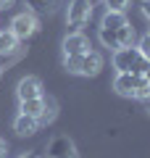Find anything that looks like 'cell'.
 <instances>
[{
	"mask_svg": "<svg viewBox=\"0 0 150 158\" xmlns=\"http://www.w3.org/2000/svg\"><path fill=\"white\" fill-rule=\"evenodd\" d=\"M148 61H150V58H148Z\"/></svg>",
	"mask_w": 150,
	"mask_h": 158,
	"instance_id": "obj_26",
	"label": "cell"
},
{
	"mask_svg": "<svg viewBox=\"0 0 150 158\" xmlns=\"http://www.w3.org/2000/svg\"><path fill=\"white\" fill-rule=\"evenodd\" d=\"M16 95H19V100L42 98L45 95V92H42V82H40L37 77H24L21 82H19V87H16Z\"/></svg>",
	"mask_w": 150,
	"mask_h": 158,
	"instance_id": "obj_7",
	"label": "cell"
},
{
	"mask_svg": "<svg viewBox=\"0 0 150 158\" xmlns=\"http://www.w3.org/2000/svg\"><path fill=\"white\" fill-rule=\"evenodd\" d=\"M116 40H119V48H129L134 42V27L132 24H124L121 29H116Z\"/></svg>",
	"mask_w": 150,
	"mask_h": 158,
	"instance_id": "obj_13",
	"label": "cell"
},
{
	"mask_svg": "<svg viewBox=\"0 0 150 158\" xmlns=\"http://www.w3.org/2000/svg\"><path fill=\"white\" fill-rule=\"evenodd\" d=\"M79 66H82V56H63V69L71 74H79Z\"/></svg>",
	"mask_w": 150,
	"mask_h": 158,
	"instance_id": "obj_16",
	"label": "cell"
},
{
	"mask_svg": "<svg viewBox=\"0 0 150 158\" xmlns=\"http://www.w3.org/2000/svg\"><path fill=\"white\" fill-rule=\"evenodd\" d=\"M56 113H58V103L53 100V98H45V111L40 113V124H50V121L56 118Z\"/></svg>",
	"mask_w": 150,
	"mask_h": 158,
	"instance_id": "obj_14",
	"label": "cell"
},
{
	"mask_svg": "<svg viewBox=\"0 0 150 158\" xmlns=\"http://www.w3.org/2000/svg\"><path fill=\"white\" fill-rule=\"evenodd\" d=\"M19 113H27V116L40 118V113L45 111V98H29V100H19Z\"/></svg>",
	"mask_w": 150,
	"mask_h": 158,
	"instance_id": "obj_10",
	"label": "cell"
},
{
	"mask_svg": "<svg viewBox=\"0 0 150 158\" xmlns=\"http://www.w3.org/2000/svg\"><path fill=\"white\" fill-rule=\"evenodd\" d=\"M16 48H19V40H16V34L11 32V29H0V56H13L16 53Z\"/></svg>",
	"mask_w": 150,
	"mask_h": 158,
	"instance_id": "obj_11",
	"label": "cell"
},
{
	"mask_svg": "<svg viewBox=\"0 0 150 158\" xmlns=\"http://www.w3.org/2000/svg\"><path fill=\"white\" fill-rule=\"evenodd\" d=\"M142 79H148V82H150V61H148V66H145V71H142Z\"/></svg>",
	"mask_w": 150,
	"mask_h": 158,
	"instance_id": "obj_21",
	"label": "cell"
},
{
	"mask_svg": "<svg viewBox=\"0 0 150 158\" xmlns=\"http://www.w3.org/2000/svg\"><path fill=\"white\" fill-rule=\"evenodd\" d=\"M124 24H129L124 13H119V11H106V16H103V24H100V27H103V29H113V32H116V29H121Z\"/></svg>",
	"mask_w": 150,
	"mask_h": 158,
	"instance_id": "obj_12",
	"label": "cell"
},
{
	"mask_svg": "<svg viewBox=\"0 0 150 158\" xmlns=\"http://www.w3.org/2000/svg\"><path fill=\"white\" fill-rule=\"evenodd\" d=\"M145 103H148V113H150V98H148V100H145Z\"/></svg>",
	"mask_w": 150,
	"mask_h": 158,
	"instance_id": "obj_25",
	"label": "cell"
},
{
	"mask_svg": "<svg viewBox=\"0 0 150 158\" xmlns=\"http://www.w3.org/2000/svg\"><path fill=\"white\" fill-rule=\"evenodd\" d=\"M37 129H40V118H34V116L19 113V116L13 118V132H16L19 137H29V135H34Z\"/></svg>",
	"mask_w": 150,
	"mask_h": 158,
	"instance_id": "obj_9",
	"label": "cell"
},
{
	"mask_svg": "<svg viewBox=\"0 0 150 158\" xmlns=\"http://www.w3.org/2000/svg\"><path fill=\"white\" fill-rule=\"evenodd\" d=\"M140 74H132V71H121L116 79H113V90L119 92V95H124V98H132L134 95V90H137V85H140Z\"/></svg>",
	"mask_w": 150,
	"mask_h": 158,
	"instance_id": "obj_5",
	"label": "cell"
},
{
	"mask_svg": "<svg viewBox=\"0 0 150 158\" xmlns=\"http://www.w3.org/2000/svg\"><path fill=\"white\" fill-rule=\"evenodd\" d=\"M98 34H100V42H103L106 48H111V50L119 48V40H116V32H113V29H103V27H100Z\"/></svg>",
	"mask_w": 150,
	"mask_h": 158,
	"instance_id": "obj_15",
	"label": "cell"
},
{
	"mask_svg": "<svg viewBox=\"0 0 150 158\" xmlns=\"http://www.w3.org/2000/svg\"><path fill=\"white\" fill-rule=\"evenodd\" d=\"M100 69H103V56H100L98 50L82 53V66H79V74H84V77H95Z\"/></svg>",
	"mask_w": 150,
	"mask_h": 158,
	"instance_id": "obj_8",
	"label": "cell"
},
{
	"mask_svg": "<svg viewBox=\"0 0 150 158\" xmlns=\"http://www.w3.org/2000/svg\"><path fill=\"white\" fill-rule=\"evenodd\" d=\"M127 6H129V0H106V11L124 13V11H127Z\"/></svg>",
	"mask_w": 150,
	"mask_h": 158,
	"instance_id": "obj_18",
	"label": "cell"
},
{
	"mask_svg": "<svg viewBox=\"0 0 150 158\" xmlns=\"http://www.w3.org/2000/svg\"><path fill=\"white\" fill-rule=\"evenodd\" d=\"M142 13L150 19V0H142Z\"/></svg>",
	"mask_w": 150,
	"mask_h": 158,
	"instance_id": "obj_20",
	"label": "cell"
},
{
	"mask_svg": "<svg viewBox=\"0 0 150 158\" xmlns=\"http://www.w3.org/2000/svg\"><path fill=\"white\" fill-rule=\"evenodd\" d=\"M13 6V0H0V8H11Z\"/></svg>",
	"mask_w": 150,
	"mask_h": 158,
	"instance_id": "obj_22",
	"label": "cell"
},
{
	"mask_svg": "<svg viewBox=\"0 0 150 158\" xmlns=\"http://www.w3.org/2000/svg\"><path fill=\"white\" fill-rule=\"evenodd\" d=\"M137 48H140V53H142L145 58H150V32L145 34L142 40H140V45H137Z\"/></svg>",
	"mask_w": 150,
	"mask_h": 158,
	"instance_id": "obj_19",
	"label": "cell"
},
{
	"mask_svg": "<svg viewBox=\"0 0 150 158\" xmlns=\"http://www.w3.org/2000/svg\"><path fill=\"white\" fill-rule=\"evenodd\" d=\"M87 50H90V42H87V37L82 32L66 34V40H63V56H82Z\"/></svg>",
	"mask_w": 150,
	"mask_h": 158,
	"instance_id": "obj_6",
	"label": "cell"
},
{
	"mask_svg": "<svg viewBox=\"0 0 150 158\" xmlns=\"http://www.w3.org/2000/svg\"><path fill=\"white\" fill-rule=\"evenodd\" d=\"M11 32L16 34V40H29L34 32H37V16L29 13V11L19 13V16L11 21Z\"/></svg>",
	"mask_w": 150,
	"mask_h": 158,
	"instance_id": "obj_3",
	"label": "cell"
},
{
	"mask_svg": "<svg viewBox=\"0 0 150 158\" xmlns=\"http://www.w3.org/2000/svg\"><path fill=\"white\" fill-rule=\"evenodd\" d=\"M145 66H148V58L140 53V48L129 45V48H116V50H113V69H116L119 74L132 71V74H140V77H142Z\"/></svg>",
	"mask_w": 150,
	"mask_h": 158,
	"instance_id": "obj_1",
	"label": "cell"
},
{
	"mask_svg": "<svg viewBox=\"0 0 150 158\" xmlns=\"http://www.w3.org/2000/svg\"><path fill=\"white\" fill-rule=\"evenodd\" d=\"M48 158H79L77 156V148L69 137H56V140H50L48 145Z\"/></svg>",
	"mask_w": 150,
	"mask_h": 158,
	"instance_id": "obj_4",
	"label": "cell"
},
{
	"mask_svg": "<svg viewBox=\"0 0 150 158\" xmlns=\"http://www.w3.org/2000/svg\"><path fill=\"white\" fill-rule=\"evenodd\" d=\"M21 158H40V153H24Z\"/></svg>",
	"mask_w": 150,
	"mask_h": 158,
	"instance_id": "obj_24",
	"label": "cell"
},
{
	"mask_svg": "<svg viewBox=\"0 0 150 158\" xmlns=\"http://www.w3.org/2000/svg\"><path fill=\"white\" fill-rule=\"evenodd\" d=\"M90 16H92V0H71V3H69L66 21L71 24L74 32H79V27H82Z\"/></svg>",
	"mask_w": 150,
	"mask_h": 158,
	"instance_id": "obj_2",
	"label": "cell"
},
{
	"mask_svg": "<svg viewBox=\"0 0 150 158\" xmlns=\"http://www.w3.org/2000/svg\"><path fill=\"white\" fill-rule=\"evenodd\" d=\"M0 158H6V142L0 140Z\"/></svg>",
	"mask_w": 150,
	"mask_h": 158,
	"instance_id": "obj_23",
	"label": "cell"
},
{
	"mask_svg": "<svg viewBox=\"0 0 150 158\" xmlns=\"http://www.w3.org/2000/svg\"><path fill=\"white\" fill-rule=\"evenodd\" d=\"M132 98H140V100H148L150 98V82L148 79H140V85H137V90H134Z\"/></svg>",
	"mask_w": 150,
	"mask_h": 158,
	"instance_id": "obj_17",
	"label": "cell"
}]
</instances>
